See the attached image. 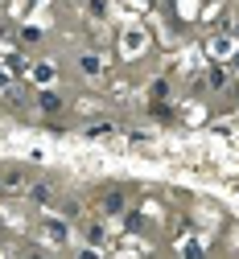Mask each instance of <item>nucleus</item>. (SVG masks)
Returning a JSON list of instances; mask_svg holds the SVG:
<instances>
[{"mask_svg":"<svg viewBox=\"0 0 239 259\" xmlns=\"http://www.w3.org/2000/svg\"><path fill=\"white\" fill-rule=\"evenodd\" d=\"M99 210H104V214H124V193L120 189L104 193V198H99Z\"/></svg>","mask_w":239,"mask_h":259,"instance_id":"obj_1","label":"nucleus"},{"mask_svg":"<svg viewBox=\"0 0 239 259\" xmlns=\"http://www.w3.org/2000/svg\"><path fill=\"white\" fill-rule=\"evenodd\" d=\"M38 107H42L46 115H58V111H62V99H58L54 91H42V99H38Z\"/></svg>","mask_w":239,"mask_h":259,"instance_id":"obj_2","label":"nucleus"},{"mask_svg":"<svg viewBox=\"0 0 239 259\" xmlns=\"http://www.w3.org/2000/svg\"><path fill=\"white\" fill-rule=\"evenodd\" d=\"M29 198H33V202H50V198H54V189H50V185H33V189H29Z\"/></svg>","mask_w":239,"mask_h":259,"instance_id":"obj_3","label":"nucleus"},{"mask_svg":"<svg viewBox=\"0 0 239 259\" xmlns=\"http://www.w3.org/2000/svg\"><path fill=\"white\" fill-rule=\"evenodd\" d=\"M33 78H38V82H50V78H54V66H50V62H42V66H33Z\"/></svg>","mask_w":239,"mask_h":259,"instance_id":"obj_4","label":"nucleus"},{"mask_svg":"<svg viewBox=\"0 0 239 259\" xmlns=\"http://www.w3.org/2000/svg\"><path fill=\"white\" fill-rule=\"evenodd\" d=\"M46 231H50V239H54V243H62V239H66V226H62V222H46Z\"/></svg>","mask_w":239,"mask_h":259,"instance_id":"obj_5","label":"nucleus"},{"mask_svg":"<svg viewBox=\"0 0 239 259\" xmlns=\"http://www.w3.org/2000/svg\"><path fill=\"white\" fill-rule=\"evenodd\" d=\"M112 132H116V127H112V123H95V127H91V132H87V136H95V140H104V136H112Z\"/></svg>","mask_w":239,"mask_h":259,"instance_id":"obj_6","label":"nucleus"},{"mask_svg":"<svg viewBox=\"0 0 239 259\" xmlns=\"http://www.w3.org/2000/svg\"><path fill=\"white\" fill-rule=\"evenodd\" d=\"M83 74H99V58H95V54L83 58Z\"/></svg>","mask_w":239,"mask_h":259,"instance_id":"obj_7","label":"nucleus"},{"mask_svg":"<svg viewBox=\"0 0 239 259\" xmlns=\"http://www.w3.org/2000/svg\"><path fill=\"white\" fill-rule=\"evenodd\" d=\"M87 239H91L95 247H104V239H108V235H104V226H91V231H87Z\"/></svg>","mask_w":239,"mask_h":259,"instance_id":"obj_8","label":"nucleus"},{"mask_svg":"<svg viewBox=\"0 0 239 259\" xmlns=\"http://www.w3.org/2000/svg\"><path fill=\"white\" fill-rule=\"evenodd\" d=\"M21 181H25V177H21V173H9V177H5V189H17V185H21Z\"/></svg>","mask_w":239,"mask_h":259,"instance_id":"obj_9","label":"nucleus"}]
</instances>
